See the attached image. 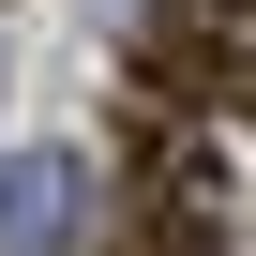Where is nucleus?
I'll return each instance as SVG.
<instances>
[{
    "instance_id": "obj_1",
    "label": "nucleus",
    "mask_w": 256,
    "mask_h": 256,
    "mask_svg": "<svg viewBox=\"0 0 256 256\" xmlns=\"http://www.w3.org/2000/svg\"><path fill=\"white\" fill-rule=\"evenodd\" d=\"M60 226H76V166H46V151H30L16 181H0V241H60Z\"/></svg>"
},
{
    "instance_id": "obj_2",
    "label": "nucleus",
    "mask_w": 256,
    "mask_h": 256,
    "mask_svg": "<svg viewBox=\"0 0 256 256\" xmlns=\"http://www.w3.org/2000/svg\"><path fill=\"white\" fill-rule=\"evenodd\" d=\"M120 256H226V226H211V211H151Z\"/></svg>"
}]
</instances>
